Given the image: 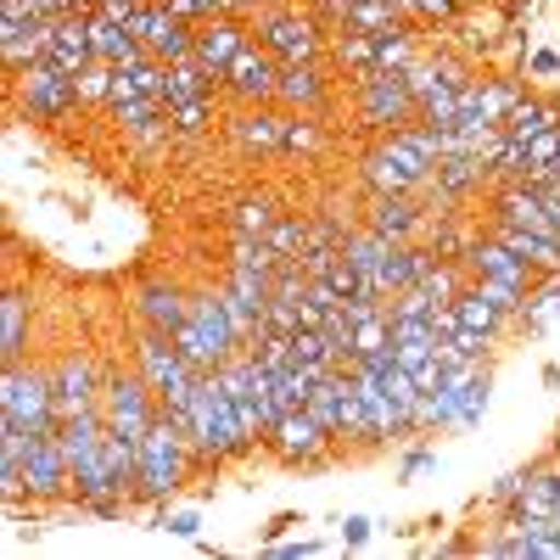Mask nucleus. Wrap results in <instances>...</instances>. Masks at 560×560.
I'll list each match as a JSON object with an SVG mask.
<instances>
[{
    "label": "nucleus",
    "mask_w": 560,
    "mask_h": 560,
    "mask_svg": "<svg viewBox=\"0 0 560 560\" xmlns=\"http://www.w3.org/2000/svg\"><path fill=\"white\" fill-rule=\"evenodd\" d=\"M191 443H197L208 459H224V454H242V448H247L236 398H230V387H224L219 370H202V387H197V404H191Z\"/></svg>",
    "instance_id": "f257e3e1"
},
{
    "label": "nucleus",
    "mask_w": 560,
    "mask_h": 560,
    "mask_svg": "<svg viewBox=\"0 0 560 560\" xmlns=\"http://www.w3.org/2000/svg\"><path fill=\"white\" fill-rule=\"evenodd\" d=\"M236 342H242V331H236V319H230V303L213 298V292L197 298L191 314H185V325L174 331V348L197 370H219L224 359H236Z\"/></svg>",
    "instance_id": "f03ea898"
},
{
    "label": "nucleus",
    "mask_w": 560,
    "mask_h": 560,
    "mask_svg": "<svg viewBox=\"0 0 560 560\" xmlns=\"http://www.w3.org/2000/svg\"><path fill=\"white\" fill-rule=\"evenodd\" d=\"M432 158L409 140V129H393V140H382L376 152H370V163H364V179L376 185V197H409V191H420V185L432 179Z\"/></svg>",
    "instance_id": "7ed1b4c3"
},
{
    "label": "nucleus",
    "mask_w": 560,
    "mask_h": 560,
    "mask_svg": "<svg viewBox=\"0 0 560 560\" xmlns=\"http://www.w3.org/2000/svg\"><path fill=\"white\" fill-rule=\"evenodd\" d=\"M0 415L18 420L28 438H51L62 420H57V387L51 376H34V370H7V393H0Z\"/></svg>",
    "instance_id": "20e7f679"
},
{
    "label": "nucleus",
    "mask_w": 560,
    "mask_h": 560,
    "mask_svg": "<svg viewBox=\"0 0 560 560\" xmlns=\"http://www.w3.org/2000/svg\"><path fill=\"white\" fill-rule=\"evenodd\" d=\"M185 443H191V432L174 427L168 415H158V420H152V432L140 438V488L158 493V499L174 493L179 477H185Z\"/></svg>",
    "instance_id": "39448f33"
},
{
    "label": "nucleus",
    "mask_w": 560,
    "mask_h": 560,
    "mask_svg": "<svg viewBox=\"0 0 560 560\" xmlns=\"http://www.w3.org/2000/svg\"><path fill=\"white\" fill-rule=\"evenodd\" d=\"M18 90H23V107L34 113V118H68L84 96H79V79L73 73H62V68H51V62H28V68H18Z\"/></svg>",
    "instance_id": "423d86ee"
},
{
    "label": "nucleus",
    "mask_w": 560,
    "mask_h": 560,
    "mask_svg": "<svg viewBox=\"0 0 560 560\" xmlns=\"http://www.w3.org/2000/svg\"><path fill=\"white\" fill-rule=\"evenodd\" d=\"M152 382L147 376H118L107 393H102V415H107V432H118V438H129V443H140L152 432Z\"/></svg>",
    "instance_id": "0eeeda50"
},
{
    "label": "nucleus",
    "mask_w": 560,
    "mask_h": 560,
    "mask_svg": "<svg viewBox=\"0 0 560 560\" xmlns=\"http://www.w3.org/2000/svg\"><path fill=\"white\" fill-rule=\"evenodd\" d=\"M224 84L236 90L242 102H269V96H280V57L269 51V45H242V57L224 68Z\"/></svg>",
    "instance_id": "6e6552de"
},
{
    "label": "nucleus",
    "mask_w": 560,
    "mask_h": 560,
    "mask_svg": "<svg viewBox=\"0 0 560 560\" xmlns=\"http://www.w3.org/2000/svg\"><path fill=\"white\" fill-rule=\"evenodd\" d=\"M258 34H264L269 51L280 57V68L314 62V57H319V28H314L308 18H298V12H269V18L258 23Z\"/></svg>",
    "instance_id": "1a4fd4ad"
},
{
    "label": "nucleus",
    "mask_w": 560,
    "mask_h": 560,
    "mask_svg": "<svg viewBox=\"0 0 560 560\" xmlns=\"http://www.w3.org/2000/svg\"><path fill=\"white\" fill-rule=\"evenodd\" d=\"M420 113L415 90L404 84V73H370L364 79V118L376 129H393V124H409Z\"/></svg>",
    "instance_id": "9d476101"
},
{
    "label": "nucleus",
    "mask_w": 560,
    "mask_h": 560,
    "mask_svg": "<svg viewBox=\"0 0 560 560\" xmlns=\"http://www.w3.org/2000/svg\"><path fill=\"white\" fill-rule=\"evenodd\" d=\"M269 443H275V454L287 459V465H298V459H314L325 443H331V432H325L319 420H314V409L303 404V409H287V415L275 420V427H269Z\"/></svg>",
    "instance_id": "9b49d317"
},
{
    "label": "nucleus",
    "mask_w": 560,
    "mask_h": 560,
    "mask_svg": "<svg viewBox=\"0 0 560 560\" xmlns=\"http://www.w3.org/2000/svg\"><path fill=\"white\" fill-rule=\"evenodd\" d=\"M504 224H522V230H538V236H555V219H549V202L533 179H504V191H499V213ZM560 242V236H555Z\"/></svg>",
    "instance_id": "f8f14e48"
},
{
    "label": "nucleus",
    "mask_w": 560,
    "mask_h": 560,
    "mask_svg": "<svg viewBox=\"0 0 560 560\" xmlns=\"http://www.w3.org/2000/svg\"><path fill=\"white\" fill-rule=\"evenodd\" d=\"M242 45H247V28H242L236 18H208V28L197 34V62H202L213 79H224V68L242 57Z\"/></svg>",
    "instance_id": "ddd939ff"
},
{
    "label": "nucleus",
    "mask_w": 560,
    "mask_h": 560,
    "mask_svg": "<svg viewBox=\"0 0 560 560\" xmlns=\"http://www.w3.org/2000/svg\"><path fill=\"white\" fill-rule=\"evenodd\" d=\"M465 264H471L477 275H493V280H510V287H522V292H533L538 287V269L527 264V258H516L510 247H499V242H477V247H465Z\"/></svg>",
    "instance_id": "4468645a"
},
{
    "label": "nucleus",
    "mask_w": 560,
    "mask_h": 560,
    "mask_svg": "<svg viewBox=\"0 0 560 560\" xmlns=\"http://www.w3.org/2000/svg\"><path fill=\"white\" fill-rule=\"evenodd\" d=\"M51 387H57V420H73L84 409H96V364H90V359H68L51 376Z\"/></svg>",
    "instance_id": "2eb2a0df"
},
{
    "label": "nucleus",
    "mask_w": 560,
    "mask_h": 560,
    "mask_svg": "<svg viewBox=\"0 0 560 560\" xmlns=\"http://www.w3.org/2000/svg\"><path fill=\"white\" fill-rule=\"evenodd\" d=\"M90 51H96L102 62H113V68H129V62H140V57H152L147 45H140V34H129V28L96 18V12H90Z\"/></svg>",
    "instance_id": "dca6fc26"
},
{
    "label": "nucleus",
    "mask_w": 560,
    "mask_h": 560,
    "mask_svg": "<svg viewBox=\"0 0 560 560\" xmlns=\"http://www.w3.org/2000/svg\"><path fill=\"white\" fill-rule=\"evenodd\" d=\"M454 319L465 325V331H482V337H499L504 331V308L493 303V298H482V287H477V280H471V287H465L459 298H454Z\"/></svg>",
    "instance_id": "f3484780"
},
{
    "label": "nucleus",
    "mask_w": 560,
    "mask_h": 560,
    "mask_svg": "<svg viewBox=\"0 0 560 560\" xmlns=\"http://www.w3.org/2000/svg\"><path fill=\"white\" fill-rule=\"evenodd\" d=\"M140 314H147V325H152V331L174 337L179 325H185V314H191V303H185L174 287H147V292H140Z\"/></svg>",
    "instance_id": "a211bd4d"
},
{
    "label": "nucleus",
    "mask_w": 560,
    "mask_h": 560,
    "mask_svg": "<svg viewBox=\"0 0 560 560\" xmlns=\"http://www.w3.org/2000/svg\"><path fill=\"white\" fill-rule=\"evenodd\" d=\"M236 140L247 152H280L287 147V118H275V113H242L236 118Z\"/></svg>",
    "instance_id": "6ab92c4d"
},
{
    "label": "nucleus",
    "mask_w": 560,
    "mask_h": 560,
    "mask_svg": "<svg viewBox=\"0 0 560 560\" xmlns=\"http://www.w3.org/2000/svg\"><path fill=\"white\" fill-rule=\"evenodd\" d=\"M415 224H420V213H415L409 197H382L376 213H370V230H376V236H387V242H409Z\"/></svg>",
    "instance_id": "aec40b11"
},
{
    "label": "nucleus",
    "mask_w": 560,
    "mask_h": 560,
    "mask_svg": "<svg viewBox=\"0 0 560 560\" xmlns=\"http://www.w3.org/2000/svg\"><path fill=\"white\" fill-rule=\"evenodd\" d=\"M168 107L174 102H197V96H213V73L197 62V57H185V62H168Z\"/></svg>",
    "instance_id": "412c9836"
},
{
    "label": "nucleus",
    "mask_w": 560,
    "mask_h": 560,
    "mask_svg": "<svg viewBox=\"0 0 560 560\" xmlns=\"http://www.w3.org/2000/svg\"><path fill=\"white\" fill-rule=\"evenodd\" d=\"M549 124H560V113H555L549 102H538V96H522L516 107L504 113V135H510V140H522V147H527L538 129H549Z\"/></svg>",
    "instance_id": "4be33fe9"
},
{
    "label": "nucleus",
    "mask_w": 560,
    "mask_h": 560,
    "mask_svg": "<svg viewBox=\"0 0 560 560\" xmlns=\"http://www.w3.org/2000/svg\"><path fill=\"white\" fill-rule=\"evenodd\" d=\"M280 96H287V102H298V107H319L325 84H319L314 62H292V68H280Z\"/></svg>",
    "instance_id": "5701e85b"
},
{
    "label": "nucleus",
    "mask_w": 560,
    "mask_h": 560,
    "mask_svg": "<svg viewBox=\"0 0 560 560\" xmlns=\"http://www.w3.org/2000/svg\"><path fill=\"white\" fill-rule=\"evenodd\" d=\"M113 118H118L124 129H135V135H147V129L168 124V96H135V102L113 107Z\"/></svg>",
    "instance_id": "b1692460"
},
{
    "label": "nucleus",
    "mask_w": 560,
    "mask_h": 560,
    "mask_svg": "<svg viewBox=\"0 0 560 560\" xmlns=\"http://www.w3.org/2000/svg\"><path fill=\"white\" fill-rule=\"evenodd\" d=\"M415 39L404 34V28H387V34H376V73H404V68H415Z\"/></svg>",
    "instance_id": "393cba45"
},
{
    "label": "nucleus",
    "mask_w": 560,
    "mask_h": 560,
    "mask_svg": "<svg viewBox=\"0 0 560 560\" xmlns=\"http://www.w3.org/2000/svg\"><path fill=\"white\" fill-rule=\"evenodd\" d=\"M555 163H560V124H549V129H538V135L527 140V179H533V185L549 179Z\"/></svg>",
    "instance_id": "a878e982"
},
{
    "label": "nucleus",
    "mask_w": 560,
    "mask_h": 560,
    "mask_svg": "<svg viewBox=\"0 0 560 560\" xmlns=\"http://www.w3.org/2000/svg\"><path fill=\"white\" fill-rule=\"evenodd\" d=\"M488 168H493L499 179H527V147H522V140H510V135H499Z\"/></svg>",
    "instance_id": "bb28decb"
},
{
    "label": "nucleus",
    "mask_w": 560,
    "mask_h": 560,
    "mask_svg": "<svg viewBox=\"0 0 560 560\" xmlns=\"http://www.w3.org/2000/svg\"><path fill=\"white\" fill-rule=\"evenodd\" d=\"M0 353H7V359L23 353V298L18 292L0 303Z\"/></svg>",
    "instance_id": "cd10ccee"
},
{
    "label": "nucleus",
    "mask_w": 560,
    "mask_h": 560,
    "mask_svg": "<svg viewBox=\"0 0 560 560\" xmlns=\"http://www.w3.org/2000/svg\"><path fill=\"white\" fill-rule=\"evenodd\" d=\"M516 102H522V84H516V79H488V84H482V113H488L493 124H504V113L516 107Z\"/></svg>",
    "instance_id": "c85d7f7f"
},
{
    "label": "nucleus",
    "mask_w": 560,
    "mask_h": 560,
    "mask_svg": "<svg viewBox=\"0 0 560 560\" xmlns=\"http://www.w3.org/2000/svg\"><path fill=\"white\" fill-rule=\"evenodd\" d=\"M208 118H213V96L174 102V107H168V124H174L179 135H202V129H208Z\"/></svg>",
    "instance_id": "c756f323"
},
{
    "label": "nucleus",
    "mask_w": 560,
    "mask_h": 560,
    "mask_svg": "<svg viewBox=\"0 0 560 560\" xmlns=\"http://www.w3.org/2000/svg\"><path fill=\"white\" fill-rule=\"evenodd\" d=\"M269 230H275V208L264 197L236 208V236H269Z\"/></svg>",
    "instance_id": "7c9ffc66"
},
{
    "label": "nucleus",
    "mask_w": 560,
    "mask_h": 560,
    "mask_svg": "<svg viewBox=\"0 0 560 560\" xmlns=\"http://www.w3.org/2000/svg\"><path fill=\"white\" fill-rule=\"evenodd\" d=\"M113 73H118V68L96 57V62H90V68L79 73V96H84V102H107V90H113Z\"/></svg>",
    "instance_id": "2f4dec72"
},
{
    "label": "nucleus",
    "mask_w": 560,
    "mask_h": 560,
    "mask_svg": "<svg viewBox=\"0 0 560 560\" xmlns=\"http://www.w3.org/2000/svg\"><path fill=\"white\" fill-rule=\"evenodd\" d=\"M420 287H427V298H432V303H454V298L465 292L454 269H432V264H427V275H420Z\"/></svg>",
    "instance_id": "473e14b6"
},
{
    "label": "nucleus",
    "mask_w": 560,
    "mask_h": 560,
    "mask_svg": "<svg viewBox=\"0 0 560 560\" xmlns=\"http://www.w3.org/2000/svg\"><path fill=\"white\" fill-rule=\"evenodd\" d=\"M174 538H202V522H197V510H174V516L163 522Z\"/></svg>",
    "instance_id": "72a5a7b5"
},
{
    "label": "nucleus",
    "mask_w": 560,
    "mask_h": 560,
    "mask_svg": "<svg viewBox=\"0 0 560 560\" xmlns=\"http://www.w3.org/2000/svg\"><path fill=\"white\" fill-rule=\"evenodd\" d=\"M287 147H292V152H314L319 135H314L308 124H287Z\"/></svg>",
    "instance_id": "f704fd0d"
},
{
    "label": "nucleus",
    "mask_w": 560,
    "mask_h": 560,
    "mask_svg": "<svg viewBox=\"0 0 560 560\" xmlns=\"http://www.w3.org/2000/svg\"><path fill=\"white\" fill-rule=\"evenodd\" d=\"M527 68H533L538 79H555V73H560V51H533V57H527Z\"/></svg>",
    "instance_id": "c9c22d12"
},
{
    "label": "nucleus",
    "mask_w": 560,
    "mask_h": 560,
    "mask_svg": "<svg viewBox=\"0 0 560 560\" xmlns=\"http://www.w3.org/2000/svg\"><path fill=\"white\" fill-rule=\"evenodd\" d=\"M364 538H370V516H348V522H342V544H348V549H359Z\"/></svg>",
    "instance_id": "e433bc0d"
},
{
    "label": "nucleus",
    "mask_w": 560,
    "mask_h": 560,
    "mask_svg": "<svg viewBox=\"0 0 560 560\" xmlns=\"http://www.w3.org/2000/svg\"><path fill=\"white\" fill-rule=\"evenodd\" d=\"M538 191H544V202H549V219H555V236H560V179L549 174V179H538Z\"/></svg>",
    "instance_id": "4c0bfd02"
},
{
    "label": "nucleus",
    "mask_w": 560,
    "mask_h": 560,
    "mask_svg": "<svg viewBox=\"0 0 560 560\" xmlns=\"http://www.w3.org/2000/svg\"><path fill=\"white\" fill-rule=\"evenodd\" d=\"M163 7H168V12L179 18V23H191V18H208V12H202V0H163Z\"/></svg>",
    "instance_id": "58836bf2"
},
{
    "label": "nucleus",
    "mask_w": 560,
    "mask_h": 560,
    "mask_svg": "<svg viewBox=\"0 0 560 560\" xmlns=\"http://www.w3.org/2000/svg\"><path fill=\"white\" fill-rule=\"evenodd\" d=\"M314 549H319L314 538H303V544H275V555H280V560H303V555H314Z\"/></svg>",
    "instance_id": "ea45409f"
},
{
    "label": "nucleus",
    "mask_w": 560,
    "mask_h": 560,
    "mask_svg": "<svg viewBox=\"0 0 560 560\" xmlns=\"http://www.w3.org/2000/svg\"><path fill=\"white\" fill-rule=\"evenodd\" d=\"M427 465H432V448H415V454L404 459V477H420V471H427Z\"/></svg>",
    "instance_id": "a19ab883"
},
{
    "label": "nucleus",
    "mask_w": 560,
    "mask_h": 560,
    "mask_svg": "<svg viewBox=\"0 0 560 560\" xmlns=\"http://www.w3.org/2000/svg\"><path fill=\"white\" fill-rule=\"evenodd\" d=\"M253 7H258V0H253Z\"/></svg>",
    "instance_id": "79ce46f5"
}]
</instances>
